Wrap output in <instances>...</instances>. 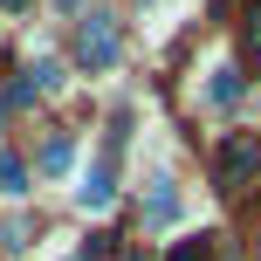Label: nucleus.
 I'll list each match as a JSON object with an SVG mask.
<instances>
[{"label": "nucleus", "instance_id": "f257e3e1", "mask_svg": "<svg viewBox=\"0 0 261 261\" xmlns=\"http://www.w3.org/2000/svg\"><path fill=\"white\" fill-rule=\"evenodd\" d=\"M76 62H83V69H110V62H117V21H110V14H83V28H76Z\"/></svg>", "mask_w": 261, "mask_h": 261}, {"label": "nucleus", "instance_id": "f03ea898", "mask_svg": "<svg viewBox=\"0 0 261 261\" xmlns=\"http://www.w3.org/2000/svg\"><path fill=\"white\" fill-rule=\"evenodd\" d=\"M213 172H220V186H248L254 172H261V144L254 138H227L220 158H213Z\"/></svg>", "mask_w": 261, "mask_h": 261}, {"label": "nucleus", "instance_id": "7ed1b4c3", "mask_svg": "<svg viewBox=\"0 0 261 261\" xmlns=\"http://www.w3.org/2000/svg\"><path fill=\"white\" fill-rule=\"evenodd\" d=\"M241 90H248V83H241L234 62H213L206 69V103H241Z\"/></svg>", "mask_w": 261, "mask_h": 261}, {"label": "nucleus", "instance_id": "20e7f679", "mask_svg": "<svg viewBox=\"0 0 261 261\" xmlns=\"http://www.w3.org/2000/svg\"><path fill=\"white\" fill-rule=\"evenodd\" d=\"M69 165H76V138H62V130H55V138L41 144V172H48V179H62Z\"/></svg>", "mask_w": 261, "mask_h": 261}, {"label": "nucleus", "instance_id": "39448f33", "mask_svg": "<svg viewBox=\"0 0 261 261\" xmlns=\"http://www.w3.org/2000/svg\"><path fill=\"white\" fill-rule=\"evenodd\" d=\"M144 213H151V227L179 220V193H172V179H158V186H151V199H144Z\"/></svg>", "mask_w": 261, "mask_h": 261}, {"label": "nucleus", "instance_id": "423d86ee", "mask_svg": "<svg viewBox=\"0 0 261 261\" xmlns=\"http://www.w3.org/2000/svg\"><path fill=\"white\" fill-rule=\"evenodd\" d=\"M83 206H90V213H103V206H110V172H103V165L83 172Z\"/></svg>", "mask_w": 261, "mask_h": 261}, {"label": "nucleus", "instance_id": "0eeeda50", "mask_svg": "<svg viewBox=\"0 0 261 261\" xmlns=\"http://www.w3.org/2000/svg\"><path fill=\"white\" fill-rule=\"evenodd\" d=\"M0 193H7V199H21V193H28V165H21L14 151H0Z\"/></svg>", "mask_w": 261, "mask_h": 261}, {"label": "nucleus", "instance_id": "6e6552de", "mask_svg": "<svg viewBox=\"0 0 261 261\" xmlns=\"http://www.w3.org/2000/svg\"><path fill=\"white\" fill-rule=\"evenodd\" d=\"M0 241H7V254H21V248H28V220H7V227H0Z\"/></svg>", "mask_w": 261, "mask_h": 261}, {"label": "nucleus", "instance_id": "1a4fd4ad", "mask_svg": "<svg viewBox=\"0 0 261 261\" xmlns=\"http://www.w3.org/2000/svg\"><path fill=\"white\" fill-rule=\"evenodd\" d=\"M248 55H261V0H248Z\"/></svg>", "mask_w": 261, "mask_h": 261}, {"label": "nucleus", "instance_id": "9d476101", "mask_svg": "<svg viewBox=\"0 0 261 261\" xmlns=\"http://www.w3.org/2000/svg\"><path fill=\"white\" fill-rule=\"evenodd\" d=\"M172 261H213V254H206V241H179V248H172Z\"/></svg>", "mask_w": 261, "mask_h": 261}]
</instances>
